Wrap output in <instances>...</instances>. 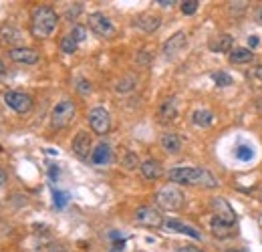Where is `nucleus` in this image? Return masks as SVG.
Returning <instances> with one entry per match:
<instances>
[{
    "mask_svg": "<svg viewBox=\"0 0 262 252\" xmlns=\"http://www.w3.org/2000/svg\"><path fill=\"white\" fill-rule=\"evenodd\" d=\"M170 182L184 184V186H200V188H218V180L212 171L204 168H174L168 171Z\"/></svg>",
    "mask_w": 262,
    "mask_h": 252,
    "instance_id": "obj_1",
    "label": "nucleus"
},
{
    "mask_svg": "<svg viewBox=\"0 0 262 252\" xmlns=\"http://www.w3.org/2000/svg\"><path fill=\"white\" fill-rule=\"evenodd\" d=\"M59 27V14L50 6H37L31 12V35L35 39H48Z\"/></svg>",
    "mask_w": 262,
    "mask_h": 252,
    "instance_id": "obj_2",
    "label": "nucleus"
},
{
    "mask_svg": "<svg viewBox=\"0 0 262 252\" xmlns=\"http://www.w3.org/2000/svg\"><path fill=\"white\" fill-rule=\"evenodd\" d=\"M155 204L162 208V210L168 212H177L184 208V202H186V196L184 192L175 186V184H170V186H164L155 192Z\"/></svg>",
    "mask_w": 262,
    "mask_h": 252,
    "instance_id": "obj_3",
    "label": "nucleus"
},
{
    "mask_svg": "<svg viewBox=\"0 0 262 252\" xmlns=\"http://www.w3.org/2000/svg\"><path fill=\"white\" fill-rule=\"evenodd\" d=\"M77 115V107H75V101L71 99H63L55 105V109L50 111V127L55 129H63L67 127L69 123H73Z\"/></svg>",
    "mask_w": 262,
    "mask_h": 252,
    "instance_id": "obj_4",
    "label": "nucleus"
},
{
    "mask_svg": "<svg viewBox=\"0 0 262 252\" xmlns=\"http://www.w3.org/2000/svg\"><path fill=\"white\" fill-rule=\"evenodd\" d=\"M87 24L89 29L97 35V37H103V39H113L117 35V29L115 24L109 20V16H105L103 12H93L89 14L87 18Z\"/></svg>",
    "mask_w": 262,
    "mask_h": 252,
    "instance_id": "obj_5",
    "label": "nucleus"
},
{
    "mask_svg": "<svg viewBox=\"0 0 262 252\" xmlns=\"http://www.w3.org/2000/svg\"><path fill=\"white\" fill-rule=\"evenodd\" d=\"M133 222L143 226V228H162L164 226V216L153 206H139L133 214Z\"/></svg>",
    "mask_w": 262,
    "mask_h": 252,
    "instance_id": "obj_6",
    "label": "nucleus"
},
{
    "mask_svg": "<svg viewBox=\"0 0 262 252\" xmlns=\"http://www.w3.org/2000/svg\"><path fill=\"white\" fill-rule=\"evenodd\" d=\"M2 101L16 113H29L33 109V97L22 91H6L2 95Z\"/></svg>",
    "mask_w": 262,
    "mask_h": 252,
    "instance_id": "obj_7",
    "label": "nucleus"
},
{
    "mask_svg": "<svg viewBox=\"0 0 262 252\" xmlns=\"http://www.w3.org/2000/svg\"><path fill=\"white\" fill-rule=\"evenodd\" d=\"M87 119H89L91 129H93V133H97V135H105V133H109V129H111V115H109V111H107V109H103V107H95V109H91Z\"/></svg>",
    "mask_w": 262,
    "mask_h": 252,
    "instance_id": "obj_8",
    "label": "nucleus"
},
{
    "mask_svg": "<svg viewBox=\"0 0 262 252\" xmlns=\"http://www.w3.org/2000/svg\"><path fill=\"white\" fill-rule=\"evenodd\" d=\"M8 57L10 61L20 63V65H35L39 61V53L31 46H12L8 51Z\"/></svg>",
    "mask_w": 262,
    "mask_h": 252,
    "instance_id": "obj_9",
    "label": "nucleus"
},
{
    "mask_svg": "<svg viewBox=\"0 0 262 252\" xmlns=\"http://www.w3.org/2000/svg\"><path fill=\"white\" fill-rule=\"evenodd\" d=\"M93 143H91V133L89 131H79L73 139V154L79 158V160H87L93 154Z\"/></svg>",
    "mask_w": 262,
    "mask_h": 252,
    "instance_id": "obj_10",
    "label": "nucleus"
},
{
    "mask_svg": "<svg viewBox=\"0 0 262 252\" xmlns=\"http://www.w3.org/2000/svg\"><path fill=\"white\" fill-rule=\"evenodd\" d=\"M212 210L216 212V218L224 220V222H228V224H234L236 214H234L232 206H230L224 198H214V200H212Z\"/></svg>",
    "mask_w": 262,
    "mask_h": 252,
    "instance_id": "obj_11",
    "label": "nucleus"
},
{
    "mask_svg": "<svg viewBox=\"0 0 262 252\" xmlns=\"http://www.w3.org/2000/svg\"><path fill=\"white\" fill-rule=\"evenodd\" d=\"M186 42H188V37H186V33H184V31L175 33L174 37H172V39H168V42L164 44V55H166V57H175L177 53H181V51H184Z\"/></svg>",
    "mask_w": 262,
    "mask_h": 252,
    "instance_id": "obj_12",
    "label": "nucleus"
},
{
    "mask_svg": "<svg viewBox=\"0 0 262 252\" xmlns=\"http://www.w3.org/2000/svg\"><path fill=\"white\" fill-rule=\"evenodd\" d=\"M135 27L141 29L143 33H155V31L162 27V18H160L158 14L145 12V14H141V16L135 20Z\"/></svg>",
    "mask_w": 262,
    "mask_h": 252,
    "instance_id": "obj_13",
    "label": "nucleus"
},
{
    "mask_svg": "<svg viewBox=\"0 0 262 252\" xmlns=\"http://www.w3.org/2000/svg\"><path fill=\"white\" fill-rule=\"evenodd\" d=\"M111 158H113L111 145L105 143V141H101V143L93 149V154H91V162H93L95 166H107V164L111 162Z\"/></svg>",
    "mask_w": 262,
    "mask_h": 252,
    "instance_id": "obj_14",
    "label": "nucleus"
},
{
    "mask_svg": "<svg viewBox=\"0 0 262 252\" xmlns=\"http://www.w3.org/2000/svg\"><path fill=\"white\" fill-rule=\"evenodd\" d=\"M160 143H162V149H164L166 154H170V156H175V154H179V152H181V139H179V135H177V133L166 131V133L162 135Z\"/></svg>",
    "mask_w": 262,
    "mask_h": 252,
    "instance_id": "obj_15",
    "label": "nucleus"
},
{
    "mask_svg": "<svg viewBox=\"0 0 262 252\" xmlns=\"http://www.w3.org/2000/svg\"><path fill=\"white\" fill-rule=\"evenodd\" d=\"M141 175L145 178V180H160L162 178V173H164V168H162V164L158 162V160H145V162H141Z\"/></svg>",
    "mask_w": 262,
    "mask_h": 252,
    "instance_id": "obj_16",
    "label": "nucleus"
},
{
    "mask_svg": "<svg viewBox=\"0 0 262 252\" xmlns=\"http://www.w3.org/2000/svg\"><path fill=\"white\" fill-rule=\"evenodd\" d=\"M158 115H160L162 121H174L175 117H177V101H175L174 97L162 101V105L158 109Z\"/></svg>",
    "mask_w": 262,
    "mask_h": 252,
    "instance_id": "obj_17",
    "label": "nucleus"
},
{
    "mask_svg": "<svg viewBox=\"0 0 262 252\" xmlns=\"http://www.w3.org/2000/svg\"><path fill=\"white\" fill-rule=\"evenodd\" d=\"M252 59H254V53L246 46H236L228 53V61L232 65H244V63H250Z\"/></svg>",
    "mask_w": 262,
    "mask_h": 252,
    "instance_id": "obj_18",
    "label": "nucleus"
},
{
    "mask_svg": "<svg viewBox=\"0 0 262 252\" xmlns=\"http://www.w3.org/2000/svg\"><path fill=\"white\" fill-rule=\"evenodd\" d=\"M0 41L6 44H16L22 41V31L16 29L14 24H2L0 27Z\"/></svg>",
    "mask_w": 262,
    "mask_h": 252,
    "instance_id": "obj_19",
    "label": "nucleus"
},
{
    "mask_svg": "<svg viewBox=\"0 0 262 252\" xmlns=\"http://www.w3.org/2000/svg\"><path fill=\"white\" fill-rule=\"evenodd\" d=\"M210 230H212V234H214L216 238H228V236L234 234V226L228 224V222H224V220H220L216 216H214L212 222H210Z\"/></svg>",
    "mask_w": 262,
    "mask_h": 252,
    "instance_id": "obj_20",
    "label": "nucleus"
},
{
    "mask_svg": "<svg viewBox=\"0 0 262 252\" xmlns=\"http://www.w3.org/2000/svg\"><path fill=\"white\" fill-rule=\"evenodd\" d=\"M232 44H234V41H232V37L230 35H216V37H212V41H210V51H214V53H230L232 51Z\"/></svg>",
    "mask_w": 262,
    "mask_h": 252,
    "instance_id": "obj_21",
    "label": "nucleus"
},
{
    "mask_svg": "<svg viewBox=\"0 0 262 252\" xmlns=\"http://www.w3.org/2000/svg\"><path fill=\"white\" fill-rule=\"evenodd\" d=\"M164 224H166L168 230H175V232L188 234V236H192V238H196V240L202 238V234H200L194 226H188V224H184V222H179V220H168V222H164Z\"/></svg>",
    "mask_w": 262,
    "mask_h": 252,
    "instance_id": "obj_22",
    "label": "nucleus"
},
{
    "mask_svg": "<svg viewBox=\"0 0 262 252\" xmlns=\"http://www.w3.org/2000/svg\"><path fill=\"white\" fill-rule=\"evenodd\" d=\"M192 123L198 127H210L214 123V115L208 109H196L192 113Z\"/></svg>",
    "mask_w": 262,
    "mask_h": 252,
    "instance_id": "obj_23",
    "label": "nucleus"
},
{
    "mask_svg": "<svg viewBox=\"0 0 262 252\" xmlns=\"http://www.w3.org/2000/svg\"><path fill=\"white\" fill-rule=\"evenodd\" d=\"M135 85H137V79L133 77V75H125L123 79H119L117 85H115V91L117 93H129L135 89Z\"/></svg>",
    "mask_w": 262,
    "mask_h": 252,
    "instance_id": "obj_24",
    "label": "nucleus"
},
{
    "mask_svg": "<svg viewBox=\"0 0 262 252\" xmlns=\"http://www.w3.org/2000/svg\"><path fill=\"white\" fill-rule=\"evenodd\" d=\"M77 46H79V42L75 41V37H73L71 33L61 39V51H63L65 55H73V53L77 51Z\"/></svg>",
    "mask_w": 262,
    "mask_h": 252,
    "instance_id": "obj_25",
    "label": "nucleus"
},
{
    "mask_svg": "<svg viewBox=\"0 0 262 252\" xmlns=\"http://www.w3.org/2000/svg\"><path fill=\"white\" fill-rule=\"evenodd\" d=\"M248 79L254 87H262V65H254L248 71Z\"/></svg>",
    "mask_w": 262,
    "mask_h": 252,
    "instance_id": "obj_26",
    "label": "nucleus"
},
{
    "mask_svg": "<svg viewBox=\"0 0 262 252\" xmlns=\"http://www.w3.org/2000/svg\"><path fill=\"white\" fill-rule=\"evenodd\" d=\"M248 8V2H228V12L232 14V16H240L244 10Z\"/></svg>",
    "mask_w": 262,
    "mask_h": 252,
    "instance_id": "obj_27",
    "label": "nucleus"
},
{
    "mask_svg": "<svg viewBox=\"0 0 262 252\" xmlns=\"http://www.w3.org/2000/svg\"><path fill=\"white\" fill-rule=\"evenodd\" d=\"M123 168H125V169L141 168V164H139V158H137L133 152H127V154H125V158H123Z\"/></svg>",
    "mask_w": 262,
    "mask_h": 252,
    "instance_id": "obj_28",
    "label": "nucleus"
},
{
    "mask_svg": "<svg viewBox=\"0 0 262 252\" xmlns=\"http://www.w3.org/2000/svg\"><path fill=\"white\" fill-rule=\"evenodd\" d=\"M198 6H200L198 0H184V2H181V12H184V14H194V12L198 10Z\"/></svg>",
    "mask_w": 262,
    "mask_h": 252,
    "instance_id": "obj_29",
    "label": "nucleus"
},
{
    "mask_svg": "<svg viewBox=\"0 0 262 252\" xmlns=\"http://www.w3.org/2000/svg\"><path fill=\"white\" fill-rule=\"evenodd\" d=\"M75 89L79 91V95H89V93L93 91V85H91V81H87V79H79L77 85H75Z\"/></svg>",
    "mask_w": 262,
    "mask_h": 252,
    "instance_id": "obj_30",
    "label": "nucleus"
},
{
    "mask_svg": "<svg viewBox=\"0 0 262 252\" xmlns=\"http://www.w3.org/2000/svg\"><path fill=\"white\" fill-rule=\"evenodd\" d=\"M71 35L75 37V41L81 42V41H85V39H87V29H85V27H81V24H75V27H73V31H71Z\"/></svg>",
    "mask_w": 262,
    "mask_h": 252,
    "instance_id": "obj_31",
    "label": "nucleus"
},
{
    "mask_svg": "<svg viewBox=\"0 0 262 252\" xmlns=\"http://www.w3.org/2000/svg\"><path fill=\"white\" fill-rule=\"evenodd\" d=\"M212 79L216 81L218 87H228V85H232V77H230V75H226V73H214V75H212Z\"/></svg>",
    "mask_w": 262,
    "mask_h": 252,
    "instance_id": "obj_32",
    "label": "nucleus"
},
{
    "mask_svg": "<svg viewBox=\"0 0 262 252\" xmlns=\"http://www.w3.org/2000/svg\"><path fill=\"white\" fill-rule=\"evenodd\" d=\"M236 156L240 158V160H252V149L250 147H246V145H240L238 149H236Z\"/></svg>",
    "mask_w": 262,
    "mask_h": 252,
    "instance_id": "obj_33",
    "label": "nucleus"
},
{
    "mask_svg": "<svg viewBox=\"0 0 262 252\" xmlns=\"http://www.w3.org/2000/svg\"><path fill=\"white\" fill-rule=\"evenodd\" d=\"M46 252H69V248L63 242H53V244L46 246Z\"/></svg>",
    "mask_w": 262,
    "mask_h": 252,
    "instance_id": "obj_34",
    "label": "nucleus"
},
{
    "mask_svg": "<svg viewBox=\"0 0 262 252\" xmlns=\"http://www.w3.org/2000/svg\"><path fill=\"white\" fill-rule=\"evenodd\" d=\"M79 12H81V4H75L73 8H69V10H67V18H69V20H75Z\"/></svg>",
    "mask_w": 262,
    "mask_h": 252,
    "instance_id": "obj_35",
    "label": "nucleus"
},
{
    "mask_svg": "<svg viewBox=\"0 0 262 252\" xmlns=\"http://www.w3.org/2000/svg\"><path fill=\"white\" fill-rule=\"evenodd\" d=\"M65 200H67V196H65V194L55 192V202H57V206H59V208H63V206H65Z\"/></svg>",
    "mask_w": 262,
    "mask_h": 252,
    "instance_id": "obj_36",
    "label": "nucleus"
},
{
    "mask_svg": "<svg viewBox=\"0 0 262 252\" xmlns=\"http://www.w3.org/2000/svg\"><path fill=\"white\" fill-rule=\"evenodd\" d=\"M6 180H8V173L0 168V186H4V184H6Z\"/></svg>",
    "mask_w": 262,
    "mask_h": 252,
    "instance_id": "obj_37",
    "label": "nucleus"
},
{
    "mask_svg": "<svg viewBox=\"0 0 262 252\" xmlns=\"http://www.w3.org/2000/svg\"><path fill=\"white\" fill-rule=\"evenodd\" d=\"M179 252H204V250H200V248H196V246H186V248H181Z\"/></svg>",
    "mask_w": 262,
    "mask_h": 252,
    "instance_id": "obj_38",
    "label": "nucleus"
},
{
    "mask_svg": "<svg viewBox=\"0 0 262 252\" xmlns=\"http://www.w3.org/2000/svg\"><path fill=\"white\" fill-rule=\"evenodd\" d=\"M158 4H160V6H164V8H166V6H172V4H174V2H172V0H158Z\"/></svg>",
    "mask_w": 262,
    "mask_h": 252,
    "instance_id": "obj_39",
    "label": "nucleus"
},
{
    "mask_svg": "<svg viewBox=\"0 0 262 252\" xmlns=\"http://www.w3.org/2000/svg\"><path fill=\"white\" fill-rule=\"evenodd\" d=\"M248 44H250V46H258V39H256V37H250V39H248Z\"/></svg>",
    "mask_w": 262,
    "mask_h": 252,
    "instance_id": "obj_40",
    "label": "nucleus"
},
{
    "mask_svg": "<svg viewBox=\"0 0 262 252\" xmlns=\"http://www.w3.org/2000/svg\"><path fill=\"white\" fill-rule=\"evenodd\" d=\"M256 20H258V22L262 24V6L258 8V10H256Z\"/></svg>",
    "mask_w": 262,
    "mask_h": 252,
    "instance_id": "obj_41",
    "label": "nucleus"
},
{
    "mask_svg": "<svg viewBox=\"0 0 262 252\" xmlns=\"http://www.w3.org/2000/svg\"><path fill=\"white\" fill-rule=\"evenodd\" d=\"M4 71H6V65H4V61L0 59V75H4Z\"/></svg>",
    "mask_w": 262,
    "mask_h": 252,
    "instance_id": "obj_42",
    "label": "nucleus"
},
{
    "mask_svg": "<svg viewBox=\"0 0 262 252\" xmlns=\"http://www.w3.org/2000/svg\"><path fill=\"white\" fill-rule=\"evenodd\" d=\"M228 252H242V250H228Z\"/></svg>",
    "mask_w": 262,
    "mask_h": 252,
    "instance_id": "obj_43",
    "label": "nucleus"
},
{
    "mask_svg": "<svg viewBox=\"0 0 262 252\" xmlns=\"http://www.w3.org/2000/svg\"><path fill=\"white\" fill-rule=\"evenodd\" d=\"M260 200H262V188H260Z\"/></svg>",
    "mask_w": 262,
    "mask_h": 252,
    "instance_id": "obj_44",
    "label": "nucleus"
}]
</instances>
